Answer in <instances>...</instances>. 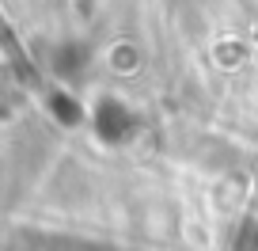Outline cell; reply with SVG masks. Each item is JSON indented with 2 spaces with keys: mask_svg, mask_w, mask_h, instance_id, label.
<instances>
[{
  "mask_svg": "<svg viewBox=\"0 0 258 251\" xmlns=\"http://www.w3.org/2000/svg\"><path fill=\"white\" fill-rule=\"evenodd\" d=\"M137 130V114L129 111L121 99H99L95 107V133L106 141V145H118V141H129Z\"/></svg>",
  "mask_w": 258,
  "mask_h": 251,
  "instance_id": "obj_1",
  "label": "cell"
},
{
  "mask_svg": "<svg viewBox=\"0 0 258 251\" xmlns=\"http://www.w3.org/2000/svg\"><path fill=\"white\" fill-rule=\"evenodd\" d=\"M84 57H88V49H84L80 42H61V46H57V61H53L57 76L76 80V76L84 73Z\"/></svg>",
  "mask_w": 258,
  "mask_h": 251,
  "instance_id": "obj_2",
  "label": "cell"
}]
</instances>
